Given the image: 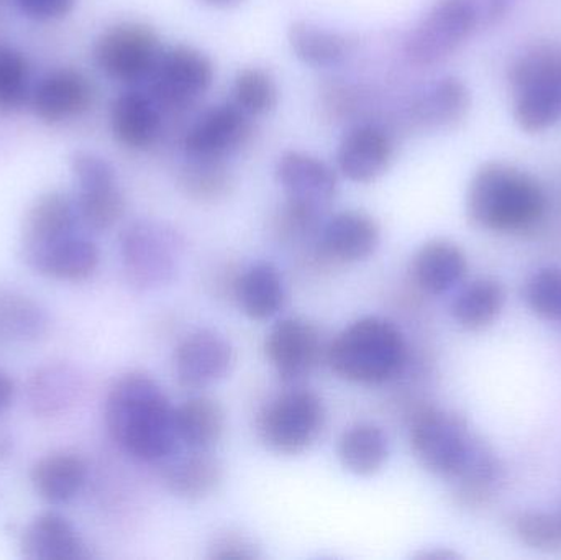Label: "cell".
Here are the masks:
<instances>
[{
    "label": "cell",
    "instance_id": "6da1fadb",
    "mask_svg": "<svg viewBox=\"0 0 561 560\" xmlns=\"http://www.w3.org/2000/svg\"><path fill=\"white\" fill-rule=\"evenodd\" d=\"M105 423L112 439L145 462L167 459L180 443L170 400L153 378L137 372L118 378L108 391Z\"/></svg>",
    "mask_w": 561,
    "mask_h": 560
},
{
    "label": "cell",
    "instance_id": "7a4b0ae2",
    "mask_svg": "<svg viewBox=\"0 0 561 560\" xmlns=\"http://www.w3.org/2000/svg\"><path fill=\"white\" fill-rule=\"evenodd\" d=\"M546 210L547 197L540 184L510 164H484L468 187V219L491 232L533 229L546 216Z\"/></svg>",
    "mask_w": 561,
    "mask_h": 560
},
{
    "label": "cell",
    "instance_id": "3957f363",
    "mask_svg": "<svg viewBox=\"0 0 561 560\" xmlns=\"http://www.w3.org/2000/svg\"><path fill=\"white\" fill-rule=\"evenodd\" d=\"M408 361L404 335L388 319L363 318L343 329L327 351L330 370L359 385H381L401 374Z\"/></svg>",
    "mask_w": 561,
    "mask_h": 560
},
{
    "label": "cell",
    "instance_id": "277c9868",
    "mask_svg": "<svg viewBox=\"0 0 561 560\" xmlns=\"http://www.w3.org/2000/svg\"><path fill=\"white\" fill-rule=\"evenodd\" d=\"M514 118L524 132L552 127L561 114V52L537 48L511 69Z\"/></svg>",
    "mask_w": 561,
    "mask_h": 560
},
{
    "label": "cell",
    "instance_id": "5b68a950",
    "mask_svg": "<svg viewBox=\"0 0 561 560\" xmlns=\"http://www.w3.org/2000/svg\"><path fill=\"white\" fill-rule=\"evenodd\" d=\"M477 437L460 414L424 408L411 424V447L427 472L454 480L473 453Z\"/></svg>",
    "mask_w": 561,
    "mask_h": 560
},
{
    "label": "cell",
    "instance_id": "8992f818",
    "mask_svg": "<svg viewBox=\"0 0 561 560\" xmlns=\"http://www.w3.org/2000/svg\"><path fill=\"white\" fill-rule=\"evenodd\" d=\"M325 424L322 398L310 390L286 391L263 408L259 416V436L273 453L297 456L306 453Z\"/></svg>",
    "mask_w": 561,
    "mask_h": 560
},
{
    "label": "cell",
    "instance_id": "52a82bcc",
    "mask_svg": "<svg viewBox=\"0 0 561 560\" xmlns=\"http://www.w3.org/2000/svg\"><path fill=\"white\" fill-rule=\"evenodd\" d=\"M121 252L131 285L140 289L160 288L176 276L181 240L164 224L140 220L122 233Z\"/></svg>",
    "mask_w": 561,
    "mask_h": 560
},
{
    "label": "cell",
    "instance_id": "ba28073f",
    "mask_svg": "<svg viewBox=\"0 0 561 560\" xmlns=\"http://www.w3.org/2000/svg\"><path fill=\"white\" fill-rule=\"evenodd\" d=\"M148 94L158 105L184 107L203 98L214 81V62L193 46L161 49L145 79Z\"/></svg>",
    "mask_w": 561,
    "mask_h": 560
},
{
    "label": "cell",
    "instance_id": "9c48e42d",
    "mask_svg": "<svg viewBox=\"0 0 561 560\" xmlns=\"http://www.w3.org/2000/svg\"><path fill=\"white\" fill-rule=\"evenodd\" d=\"M478 23L471 0H438L405 39V56L417 66L440 62L460 48Z\"/></svg>",
    "mask_w": 561,
    "mask_h": 560
},
{
    "label": "cell",
    "instance_id": "30bf717a",
    "mask_svg": "<svg viewBox=\"0 0 561 560\" xmlns=\"http://www.w3.org/2000/svg\"><path fill=\"white\" fill-rule=\"evenodd\" d=\"M76 204L81 224L95 232L112 229L124 216L125 199L114 167L91 151H76L71 158Z\"/></svg>",
    "mask_w": 561,
    "mask_h": 560
},
{
    "label": "cell",
    "instance_id": "8fae6325",
    "mask_svg": "<svg viewBox=\"0 0 561 560\" xmlns=\"http://www.w3.org/2000/svg\"><path fill=\"white\" fill-rule=\"evenodd\" d=\"M160 38L144 23L125 22L99 36L94 58L101 71L114 81H145L161 52Z\"/></svg>",
    "mask_w": 561,
    "mask_h": 560
},
{
    "label": "cell",
    "instance_id": "7c38bea8",
    "mask_svg": "<svg viewBox=\"0 0 561 560\" xmlns=\"http://www.w3.org/2000/svg\"><path fill=\"white\" fill-rule=\"evenodd\" d=\"M276 180L287 204L322 214L339 193L335 171L312 155L286 151L276 163Z\"/></svg>",
    "mask_w": 561,
    "mask_h": 560
},
{
    "label": "cell",
    "instance_id": "4fadbf2b",
    "mask_svg": "<svg viewBox=\"0 0 561 560\" xmlns=\"http://www.w3.org/2000/svg\"><path fill=\"white\" fill-rule=\"evenodd\" d=\"M249 118L232 102L214 105L199 115L184 137L187 158L222 161L249 140Z\"/></svg>",
    "mask_w": 561,
    "mask_h": 560
},
{
    "label": "cell",
    "instance_id": "5bb4252c",
    "mask_svg": "<svg viewBox=\"0 0 561 560\" xmlns=\"http://www.w3.org/2000/svg\"><path fill=\"white\" fill-rule=\"evenodd\" d=\"M265 351L280 380L296 384L319 364V329L304 318L280 319L266 338Z\"/></svg>",
    "mask_w": 561,
    "mask_h": 560
},
{
    "label": "cell",
    "instance_id": "9a60e30c",
    "mask_svg": "<svg viewBox=\"0 0 561 560\" xmlns=\"http://www.w3.org/2000/svg\"><path fill=\"white\" fill-rule=\"evenodd\" d=\"M236 364L232 344L219 332L196 331L178 345L174 374L184 388H204L224 380Z\"/></svg>",
    "mask_w": 561,
    "mask_h": 560
},
{
    "label": "cell",
    "instance_id": "2e32d148",
    "mask_svg": "<svg viewBox=\"0 0 561 560\" xmlns=\"http://www.w3.org/2000/svg\"><path fill=\"white\" fill-rule=\"evenodd\" d=\"M394 158V141L378 125L350 128L336 150L340 173L353 183L366 184L381 178Z\"/></svg>",
    "mask_w": 561,
    "mask_h": 560
},
{
    "label": "cell",
    "instance_id": "e0dca14e",
    "mask_svg": "<svg viewBox=\"0 0 561 560\" xmlns=\"http://www.w3.org/2000/svg\"><path fill=\"white\" fill-rule=\"evenodd\" d=\"M94 91L89 79L76 69H58L49 72L32 91L33 111L36 117L48 124H58L88 111Z\"/></svg>",
    "mask_w": 561,
    "mask_h": 560
},
{
    "label": "cell",
    "instance_id": "ac0fdd59",
    "mask_svg": "<svg viewBox=\"0 0 561 560\" xmlns=\"http://www.w3.org/2000/svg\"><path fill=\"white\" fill-rule=\"evenodd\" d=\"M81 226L78 204L69 194L53 191L33 203L23 220L22 253L51 245L75 236Z\"/></svg>",
    "mask_w": 561,
    "mask_h": 560
},
{
    "label": "cell",
    "instance_id": "d6986e66",
    "mask_svg": "<svg viewBox=\"0 0 561 560\" xmlns=\"http://www.w3.org/2000/svg\"><path fill=\"white\" fill-rule=\"evenodd\" d=\"M22 259L39 275L62 282H82L98 270L101 255L92 240L75 233L51 245L22 253Z\"/></svg>",
    "mask_w": 561,
    "mask_h": 560
},
{
    "label": "cell",
    "instance_id": "ffe728a7",
    "mask_svg": "<svg viewBox=\"0 0 561 560\" xmlns=\"http://www.w3.org/2000/svg\"><path fill=\"white\" fill-rule=\"evenodd\" d=\"M323 252L339 262H362L378 249L381 230L378 222L359 210H342L320 229Z\"/></svg>",
    "mask_w": 561,
    "mask_h": 560
},
{
    "label": "cell",
    "instance_id": "44dd1931",
    "mask_svg": "<svg viewBox=\"0 0 561 560\" xmlns=\"http://www.w3.org/2000/svg\"><path fill=\"white\" fill-rule=\"evenodd\" d=\"M111 127L118 144L147 150L161 134L160 105L145 92H124L112 104Z\"/></svg>",
    "mask_w": 561,
    "mask_h": 560
},
{
    "label": "cell",
    "instance_id": "7402d4cb",
    "mask_svg": "<svg viewBox=\"0 0 561 560\" xmlns=\"http://www.w3.org/2000/svg\"><path fill=\"white\" fill-rule=\"evenodd\" d=\"M22 556L28 560L88 559L84 542L75 526L58 513L36 516L22 535Z\"/></svg>",
    "mask_w": 561,
    "mask_h": 560
},
{
    "label": "cell",
    "instance_id": "603a6c76",
    "mask_svg": "<svg viewBox=\"0 0 561 560\" xmlns=\"http://www.w3.org/2000/svg\"><path fill=\"white\" fill-rule=\"evenodd\" d=\"M468 259L463 250L450 240L437 239L424 243L415 253L412 275L419 288L440 296L463 282Z\"/></svg>",
    "mask_w": 561,
    "mask_h": 560
},
{
    "label": "cell",
    "instance_id": "cb8c5ba5",
    "mask_svg": "<svg viewBox=\"0 0 561 560\" xmlns=\"http://www.w3.org/2000/svg\"><path fill=\"white\" fill-rule=\"evenodd\" d=\"M81 377L65 362L43 365L30 378L26 388L30 410L39 418L66 413L78 400Z\"/></svg>",
    "mask_w": 561,
    "mask_h": 560
},
{
    "label": "cell",
    "instance_id": "d4e9b609",
    "mask_svg": "<svg viewBox=\"0 0 561 560\" xmlns=\"http://www.w3.org/2000/svg\"><path fill=\"white\" fill-rule=\"evenodd\" d=\"M237 301L243 315L255 321H265L278 315L286 299L283 276L270 262L250 265L237 279Z\"/></svg>",
    "mask_w": 561,
    "mask_h": 560
},
{
    "label": "cell",
    "instance_id": "484cf974",
    "mask_svg": "<svg viewBox=\"0 0 561 560\" xmlns=\"http://www.w3.org/2000/svg\"><path fill=\"white\" fill-rule=\"evenodd\" d=\"M178 441L191 450L209 453L226 430V413L213 398L196 397L174 408Z\"/></svg>",
    "mask_w": 561,
    "mask_h": 560
},
{
    "label": "cell",
    "instance_id": "4316f807",
    "mask_svg": "<svg viewBox=\"0 0 561 560\" xmlns=\"http://www.w3.org/2000/svg\"><path fill=\"white\" fill-rule=\"evenodd\" d=\"M88 479V466L81 457L71 453H56L43 457L32 470V483L36 493L46 502H69L75 499Z\"/></svg>",
    "mask_w": 561,
    "mask_h": 560
},
{
    "label": "cell",
    "instance_id": "83f0119b",
    "mask_svg": "<svg viewBox=\"0 0 561 560\" xmlns=\"http://www.w3.org/2000/svg\"><path fill=\"white\" fill-rule=\"evenodd\" d=\"M470 92L457 78H444L422 92L415 101L414 115L419 124L432 130L460 124L470 111Z\"/></svg>",
    "mask_w": 561,
    "mask_h": 560
},
{
    "label": "cell",
    "instance_id": "f1b7e54d",
    "mask_svg": "<svg viewBox=\"0 0 561 560\" xmlns=\"http://www.w3.org/2000/svg\"><path fill=\"white\" fill-rule=\"evenodd\" d=\"M506 305V289L497 279L480 278L465 286L451 302V318L465 331L478 332L494 324Z\"/></svg>",
    "mask_w": 561,
    "mask_h": 560
},
{
    "label": "cell",
    "instance_id": "f546056e",
    "mask_svg": "<svg viewBox=\"0 0 561 560\" xmlns=\"http://www.w3.org/2000/svg\"><path fill=\"white\" fill-rule=\"evenodd\" d=\"M504 470L493 450L478 439L467 466L455 477L457 499L467 508H483L496 495Z\"/></svg>",
    "mask_w": 561,
    "mask_h": 560
},
{
    "label": "cell",
    "instance_id": "4dcf8cb0",
    "mask_svg": "<svg viewBox=\"0 0 561 560\" xmlns=\"http://www.w3.org/2000/svg\"><path fill=\"white\" fill-rule=\"evenodd\" d=\"M222 477L219 460L210 457L209 453L193 450L190 456L181 457L168 466L164 485L173 495L196 502L213 495L222 482Z\"/></svg>",
    "mask_w": 561,
    "mask_h": 560
},
{
    "label": "cell",
    "instance_id": "1f68e13d",
    "mask_svg": "<svg viewBox=\"0 0 561 560\" xmlns=\"http://www.w3.org/2000/svg\"><path fill=\"white\" fill-rule=\"evenodd\" d=\"M287 39L294 56L310 68H335L350 53L348 42L340 33L306 20H297L289 26Z\"/></svg>",
    "mask_w": 561,
    "mask_h": 560
},
{
    "label": "cell",
    "instance_id": "d6a6232c",
    "mask_svg": "<svg viewBox=\"0 0 561 560\" xmlns=\"http://www.w3.org/2000/svg\"><path fill=\"white\" fill-rule=\"evenodd\" d=\"M339 457L348 472L371 477L388 462L389 439L375 424H355L339 441Z\"/></svg>",
    "mask_w": 561,
    "mask_h": 560
},
{
    "label": "cell",
    "instance_id": "836d02e7",
    "mask_svg": "<svg viewBox=\"0 0 561 560\" xmlns=\"http://www.w3.org/2000/svg\"><path fill=\"white\" fill-rule=\"evenodd\" d=\"M48 312L20 293L0 289V347L42 339L48 331Z\"/></svg>",
    "mask_w": 561,
    "mask_h": 560
},
{
    "label": "cell",
    "instance_id": "e575fe53",
    "mask_svg": "<svg viewBox=\"0 0 561 560\" xmlns=\"http://www.w3.org/2000/svg\"><path fill=\"white\" fill-rule=\"evenodd\" d=\"M275 78L262 68H245L233 79L232 104L249 117L268 114L278 104Z\"/></svg>",
    "mask_w": 561,
    "mask_h": 560
},
{
    "label": "cell",
    "instance_id": "d590c367",
    "mask_svg": "<svg viewBox=\"0 0 561 560\" xmlns=\"http://www.w3.org/2000/svg\"><path fill=\"white\" fill-rule=\"evenodd\" d=\"M30 98V68L25 56L12 46L0 45V111H19Z\"/></svg>",
    "mask_w": 561,
    "mask_h": 560
},
{
    "label": "cell",
    "instance_id": "8d00e7d4",
    "mask_svg": "<svg viewBox=\"0 0 561 560\" xmlns=\"http://www.w3.org/2000/svg\"><path fill=\"white\" fill-rule=\"evenodd\" d=\"M513 532L527 548L543 555H561V516L523 512L514 516Z\"/></svg>",
    "mask_w": 561,
    "mask_h": 560
},
{
    "label": "cell",
    "instance_id": "74e56055",
    "mask_svg": "<svg viewBox=\"0 0 561 560\" xmlns=\"http://www.w3.org/2000/svg\"><path fill=\"white\" fill-rule=\"evenodd\" d=\"M524 298L534 315L547 321H561V268L537 270L527 282Z\"/></svg>",
    "mask_w": 561,
    "mask_h": 560
},
{
    "label": "cell",
    "instance_id": "f35d334b",
    "mask_svg": "<svg viewBox=\"0 0 561 560\" xmlns=\"http://www.w3.org/2000/svg\"><path fill=\"white\" fill-rule=\"evenodd\" d=\"M181 183L190 196L197 199H217L229 190V174L222 167V161L190 158Z\"/></svg>",
    "mask_w": 561,
    "mask_h": 560
},
{
    "label": "cell",
    "instance_id": "ab89813d",
    "mask_svg": "<svg viewBox=\"0 0 561 560\" xmlns=\"http://www.w3.org/2000/svg\"><path fill=\"white\" fill-rule=\"evenodd\" d=\"M210 559H256V552L253 542H250L245 536L239 533L227 532L224 535L216 536L210 545Z\"/></svg>",
    "mask_w": 561,
    "mask_h": 560
},
{
    "label": "cell",
    "instance_id": "60d3db41",
    "mask_svg": "<svg viewBox=\"0 0 561 560\" xmlns=\"http://www.w3.org/2000/svg\"><path fill=\"white\" fill-rule=\"evenodd\" d=\"M16 3L30 19L55 20L68 15L76 0H16Z\"/></svg>",
    "mask_w": 561,
    "mask_h": 560
},
{
    "label": "cell",
    "instance_id": "b9f144b4",
    "mask_svg": "<svg viewBox=\"0 0 561 560\" xmlns=\"http://www.w3.org/2000/svg\"><path fill=\"white\" fill-rule=\"evenodd\" d=\"M13 398H15V384L5 372L0 370V414L12 407Z\"/></svg>",
    "mask_w": 561,
    "mask_h": 560
},
{
    "label": "cell",
    "instance_id": "7bdbcfd3",
    "mask_svg": "<svg viewBox=\"0 0 561 560\" xmlns=\"http://www.w3.org/2000/svg\"><path fill=\"white\" fill-rule=\"evenodd\" d=\"M204 5L213 7V9H233V7H239L240 3L245 2V0H199Z\"/></svg>",
    "mask_w": 561,
    "mask_h": 560
}]
</instances>
